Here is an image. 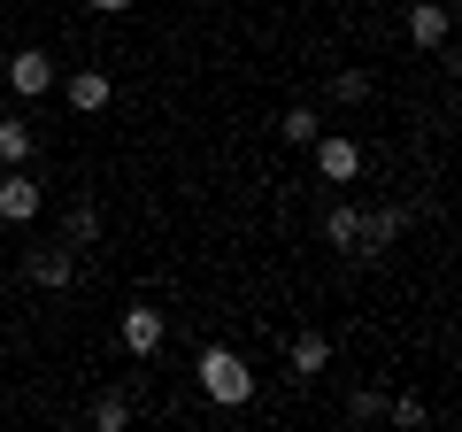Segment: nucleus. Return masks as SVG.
I'll return each mask as SVG.
<instances>
[{"label":"nucleus","instance_id":"obj_18","mask_svg":"<svg viewBox=\"0 0 462 432\" xmlns=\"http://www.w3.org/2000/svg\"><path fill=\"white\" fill-rule=\"evenodd\" d=\"M385 417H393V425H424L431 409H424V401H416V394H401V401H385Z\"/></svg>","mask_w":462,"mask_h":432},{"label":"nucleus","instance_id":"obj_19","mask_svg":"<svg viewBox=\"0 0 462 432\" xmlns=\"http://www.w3.org/2000/svg\"><path fill=\"white\" fill-rule=\"evenodd\" d=\"M85 8H100V16H116V8H132V0H85Z\"/></svg>","mask_w":462,"mask_h":432},{"label":"nucleus","instance_id":"obj_3","mask_svg":"<svg viewBox=\"0 0 462 432\" xmlns=\"http://www.w3.org/2000/svg\"><path fill=\"white\" fill-rule=\"evenodd\" d=\"M316 170H324V185H355V178H363V139L316 132Z\"/></svg>","mask_w":462,"mask_h":432},{"label":"nucleus","instance_id":"obj_2","mask_svg":"<svg viewBox=\"0 0 462 432\" xmlns=\"http://www.w3.org/2000/svg\"><path fill=\"white\" fill-rule=\"evenodd\" d=\"M39 209H47V185H39L23 163H8L0 170V216H8V224H32Z\"/></svg>","mask_w":462,"mask_h":432},{"label":"nucleus","instance_id":"obj_14","mask_svg":"<svg viewBox=\"0 0 462 432\" xmlns=\"http://www.w3.org/2000/svg\"><path fill=\"white\" fill-rule=\"evenodd\" d=\"M93 425L100 432H124V425H132V401H124V394H100L93 401Z\"/></svg>","mask_w":462,"mask_h":432},{"label":"nucleus","instance_id":"obj_6","mask_svg":"<svg viewBox=\"0 0 462 432\" xmlns=\"http://www.w3.org/2000/svg\"><path fill=\"white\" fill-rule=\"evenodd\" d=\"M401 224H409V209H363V239H355V248L363 255H385L401 239Z\"/></svg>","mask_w":462,"mask_h":432},{"label":"nucleus","instance_id":"obj_17","mask_svg":"<svg viewBox=\"0 0 462 432\" xmlns=\"http://www.w3.org/2000/svg\"><path fill=\"white\" fill-rule=\"evenodd\" d=\"M346 409H355V425H370V417H385V394H370V386H355V401H346Z\"/></svg>","mask_w":462,"mask_h":432},{"label":"nucleus","instance_id":"obj_15","mask_svg":"<svg viewBox=\"0 0 462 432\" xmlns=\"http://www.w3.org/2000/svg\"><path fill=\"white\" fill-rule=\"evenodd\" d=\"M331 100H346V108L370 100V70H339V78H331Z\"/></svg>","mask_w":462,"mask_h":432},{"label":"nucleus","instance_id":"obj_13","mask_svg":"<svg viewBox=\"0 0 462 432\" xmlns=\"http://www.w3.org/2000/svg\"><path fill=\"white\" fill-rule=\"evenodd\" d=\"M8 163H32V124L23 117H0V170Z\"/></svg>","mask_w":462,"mask_h":432},{"label":"nucleus","instance_id":"obj_7","mask_svg":"<svg viewBox=\"0 0 462 432\" xmlns=\"http://www.w3.org/2000/svg\"><path fill=\"white\" fill-rule=\"evenodd\" d=\"M8 85H16L23 100H39V93H47V85H54V62H47V54H39V47H23L16 62H8Z\"/></svg>","mask_w":462,"mask_h":432},{"label":"nucleus","instance_id":"obj_10","mask_svg":"<svg viewBox=\"0 0 462 432\" xmlns=\"http://www.w3.org/2000/svg\"><path fill=\"white\" fill-rule=\"evenodd\" d=\"M69 108H85V117H93V108H108V70H69Z\"/></svg>","mask_w":462,"mask_h":432},{"label":"nucleus","instance_id":"obj_16","mask_svg":"<svg viewBox=\"0 0 462 432\" xmlns=\"http://www.w3.org/2000/svg\"><path fill=\"white\" fill-rule=\"evenodd\" d=\"M316 132H324V117H316V108H285V139H293V147H309Z\"/></svg>","mask_w":462,"mask_h":432},{"label":"nucleus","instance_id":"obj_12","mask_svg":"<svg viewBox=\"0 0 462 432\" xmlns=\"http://www.w3.org/2000/svg\"><path fill=\"white\" fill-rule=\"evenodd\" d=\"M93 239H100L93 201H69V209H62V248H93Z\"/></svg>","mask_w":462,"mask_h":432},{"label":"nucleus","instance_id":"obj_8","mask_svg":"<svg viewBox=\"0 0 462 432\" xmlns=\"http://www.w3.org/2000/svg\"><path fill=\"white\" fill-rule=\"evenodd\" d=\"M124 348H132V355H154V348H162V309H147V301L124 309Z\"/></svg>","mask_w":462,"mask_h":432},{"label":"nucleus","instance_id":"obj_4","mask_svg":"<svg viewBox=\"0 0 462 432\" xmlns=\"http://www.w3.org/2000/svg\"><path fill=\"white\" fill-rule=\"evenodd\" d=\"M23 278L47 286V294H62V286L78 278V248H39V255H23Z\"/></svg>","mask_w":462,"mask_h":432},{"label":"nucleus","instance_id":"obj_5","mask_svg":"<svg viewBox=\"0 0 462 432\" xmlns=\"http://www.w3.org/2000/svg\"><path fill=\"white\" fill-rule=\"evenodd\" d=\"M447 32H455V8H439V0H416L409 8V39L416 47H447Z\"/></svg>","mask_w":462,"mask_h":432},{"label":"nucleus","instance_id":"obj_11","mask_svg":"<svg viewBox=\"0 0 462 432\" xmlns=\"http://www.w3.org/2000/svg\"><path fill=\"white\" fill-rule=\"evenodd\" d=\"M324 239L331 248H355V239H363V209H355V201H331L324 209Z\"/></svg>","mask_w":462,"mask_h":432},{"label":"nucleus","instance_id":"obj_1","mask_svg":"<svg viewBox=\"0 0 462 432\" xmlns=\"http://www.w3.org/2000/svg\"><path fill=\"white\" fill-rule=\"evenodd\" d=\"M193 379H200V394H208L216 409H239V401H254V371L239 363L231 348H200V371H193Z\"/></svg>","mask_w":462,"mask_h":432},{"label":"nucleus","instance_id":"obj_9","mask_svg":"<svg viewBox=\"0 0 462 432\" xmlns=\"http://www.w3.org/2000/svg\"><path fill=\"white\" fill-rule=\"evenodd\" d=\"M285 363H293L300 379H316V371L331 363V340L324 333H293V340H285Z\"/></svg>","mask_w":462,"mask_h":432}]
</instances>
